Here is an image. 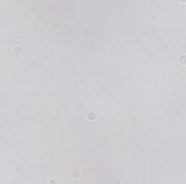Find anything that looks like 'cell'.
Segmentation results:
<instances>
[{
	"instance_id": "obj_1",
	"label": "cell",
	"mask_w": 186,
	"mask_h": 184,
	"mask_svg": "<svg viewBox=\"0 0 186 184\" xmlns=\"http://www.w3.org/2000/svg\"><path fill=\"white\" fill-rule=\"evenodd\" d=\"M13 55H16V58H20V62H22V65L27 62V58H25V51H22V49H20L18 45L13 47Z\"/></svg>"
},
{
	"instance_id": "obj_2",
	"label": "cell",
	"mask_w": 186,
	"mask_h": 184,
	"mask_svg": "<svg viewBox=\"0 0 186 184\" xmlns=\"http://www.w3.org/2000/svg\"><path fill=\"white\" fill-rule=\"evenodd\" d=\"M98 118V109H89L86 111V120H95Z\"/></svg>"
},
{
	"instance_id": "obj_3",
	"label": "cell",
	"mask_w": 186,
	"mask_h": 184,
	"mask_svg": "<svg viewBox=\"0 0 186 184\" xmlns=\"http://www.w3.org/2000/svg\"><path fill=\"white\" fill-rule=\"evenodd\" d=\"M175 60L180 62V65H186V55H184V53H177V55H175Z\"/></svg>"
},
{
	"instance_id": "obj_4",
	"label": "cell",
	"mask_w": 186,
	"mask_h": 184,
	"mask_svg": "<svg viewBox=\"0 0 186 184\" xmlns=\"http://www.w3.org/2000/svg\"><path fill=\"white\" fill-rule=\"evenodd\" d=\"M49 184H60V180H49Z\"/></svg>"
},
{
	"instance_id": "obj_5",
	"label": "cell",
	"mask_w": 186,
	"mask_h": 184,
	"mask_svg": "<svg viewBox=\"0 0 186 184\" xmlns=\"http://www.w3.org/2000/svg\"><path fill=\"white\" fill-rule=\"evenodd\" d=\"M122 184H131V182H122Z\"/></svg>"
}]
</instances>
